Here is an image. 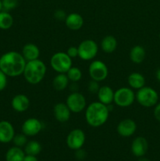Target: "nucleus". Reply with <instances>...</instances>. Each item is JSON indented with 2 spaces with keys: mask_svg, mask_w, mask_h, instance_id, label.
Returning <instances> with one entry per match:
<instances>
[{
  "mask_svg": "<svg viewBox=\"0 0 160 161\" xmlns=\"http://www.w3.org/2000/svg\"><path fill=\"white\" fill-rule=\"evenodd\" d=\"M26 60L17 51H9L0 57V69L8 77H17L23 75Z\"/></svg>",
  "mask_w": 160,
  "mask_h": 161,
  "instance_id": "obj_1",
  "label": "nucleus"
},
{
  "mask_svg": "<svg viewBox=\"0 0 160 161\" xmlns=\"http://www.w3.org/2000/svg\"><path fill=\"white\" fill-rule=\"evenodd\" d=\"M109 113L108 105L100 102H93L86 106L85 118L88 125L92 127H99L108 121Z\"/></svg>",
  "mask_w": 160,
  "mask_h": 161,
  "instance_id": "obj_2",
  "label": "nucleus"
},
{
  "mask_svg": "<svg viewBox=\"0 0 160 161\" xmlns=\"http://www.w3.org/2000/svg\"><path fill=\"white\" fill-rule=\"evenodd\" d=\"M46 65L42 60L27 61L23 75L25 80L31 85L41 83L46 74Z\"/></svg>",
  "mask_w": 160,
  "mask_h": 161,
  "instance_id": "obj_3",
  "label": "nucleus"
},
{
  "mask_svg": "<svg viewBox=\"0 0 160 161\" xmlns=\"http://www.w3.org/2000/svg\"><path fill=\"white\" fill-rule=\"evenodd\" d=\"M136 100L141 106L144 108H152L158 103V94L154 88L144 86L137 90L136 93Z\"/></svg>",
  "mask_w": 160,
  "mask_h": 161,
  "instance_id": "obj_4",
  "label": "nucleus"
},
{
  "mask_svg": "<svg viewBox=\"0 0 160 161\" xmlns=\"http://www.w3.org/2000/svg\"><path fill=\"white\" fill-rule=\"evenodd\" d=\"M50 66L57 73H67L72 67V58L66 52H56L50 58Z\"/></svg>",
  "mask_w": 160,
  "mask_h": 161,
  "instance_id": "obj_5",
  "label": "nucleus"
},
{
  "mask_svg": "<svg viewBox=\"0 0 160 161\" xmlns=\"http://www.w3.org/2000/svg\"><path fill=\"white\" fill-rule=\"evenodd\" d=\"M136 100V93L133 89L122 86L115 91L114 103L121 108H127L133 104Z\"/></svg>",
  "mask_w": 160,
  "mask_h": 161,
  "instance_id": "obj_6",
  "label": "nucleus"
},
{
  "mask_svg": "<svg viewBox=\"0 0 160 161\" xmlns=\"http://www.w3.org/2000/svg\"><path fill=\"white\" fill-rule=\"evenodd\" d=\"M98 45L93 39H85L78 46V58L83 61L94 59L98 53Z\"/></svg>",
  "mask_w": 160,
  "mask_h": 161,
  "instance_id": "obj_7",
  "label": "nucleus"
},
{
  "mask_svg": "<svg viewBox=\"0 0 160 161\" xmlns=\"http://www.w3.org/2000/svg\"><path fill=\"white\" fill-rule=\"evenodd\" d=\"M66 105L73 113H79L86 109V99L82 93L72 92L66 98Z\"/></svg>",
  "mask_w": 160,
  "mask_h": 161,
  "instance_id": "obj_8",
  "label": "nucleus"
},
{
  "mask_svg": "<svg viewBox=\"0 0 160 161\" xmlns=\"http://www.w3.org/2000/svg\"><path fill=\"white\" fill-rule=\"evenodd\" d=\"M89 74L91 80L97 82H102L108 75V69L107 64L100 60H95L89 64Z\"/></svg>",
  "mask_w": 160,
  "mask_h": 161,
  "instance_id": "obj_9",
  "label": "nucleus"
},
{
  "mask_svg": "<svg viewBox=\"0 0 160 161\" xmlns=\"http://www.w3.org/2000/svg\"><path fill=\"white\" fill-rule=\"evenodd\" d=\"M86 142L85 132L80 128H75L71 130L66 138V143L69 149L72 150L79 149L84 146Z\"/></svg>",
  "mask_w": 160,
  "mask_h": 161,
  "instance_id": "obj_10",
  "label": "nucleus"
},
{
  "mask_svg": "<svg viewBox=\"0 0 160 161\" xmlns=\"http://www.w3.org/2000/svg\"><path fill=\"white\" fill-rule=\"evenodd\" d=\"M43 128L42 121L35 117H30L24 121L21 126V131L27 137H33L40 133Z\"/></svg>",
  "mask_w": 160,
  "mask_h": 161,
  "instance_id": "obj_11",
  "label": "nucleus"
},
{
  "mask_svg": "<svg viewBox=\"0 0 160 161\" xmlns=\"http://www.w3.org/2000/svg\"><path fill=\"white\" fill-rule=\"evenodd\" d=\"M136 127L137 126L133 119L130 118H125L119 123L116 130L120 136L123 138H129L134 135L136 130Z\"/></svg>",
  "mask_w": 160,
  "mask_h": 161,
  "instance_id": "obj_12",
  "label": "nucleus"
},
{
  "mask_svg": "<svg viewBox=\"0 0 160 161\" xmlns=\"http://www.w3.org/2000/svg\"><path fill=\"white\" fill-rule=\"evenodd\" d=\"M148 149V142L144 137L138 136L133 139L131 144V151L136 157H144Z\"/></svg>",
  "mask_w": 160,
  "mask_h": 161,
  "instance_id": "obj_13",
  "label": "nucleus"
},
{
  "mask_svg": "<svg viewBox=\"0 0 160 161\" xmlns=\"http://www.w3.org/2000/svg\"><path fill=\"white\" fill-rule=\"evenodd\" d=\"M14 135L15 130L13 124L9 121H0V142H10L13 141Z\"/></svg>",
  "mask_w": 160,
  "mask_h": 161,
  "instance_id": "obj_14",
  "label": "nucleus"
},
{
  "mask_svg": "<svg viewBox=\"0 0 160 161\" xmlns=\"http://www.w3.org/2000/svg\"><path fill=\"white\" fill-rule=\"evenodd\" d=\"M11 106L17 113H24L29 108L30 100L25 94H18L11 100Z\"/></svg>",
  "mask_w": 160,
  "mask_h": 161,
  "instance_id": "obj_15",
  "label": "nucleus"
},
{
  "mask_svg": "<svg viewBox=\"0 0 160 161\" xmlns=\"http://www.w3.org/2000/svg\"><path fill=\"white\" fill-rule=\"evenodd\" d=\"M53 116L54 118L60 123H65L69 120L71 117V113L69 108L66 103L59 102L53 106Z\"/></svg>",
  "mask_w": 160,
  "mask_h": 161,
  "instance_id": "obj_16",
  "label": "nucleus"
},
{
  "mask_svg": "<svg viewBox=\"0 0 160 161\" xmlns=\"http://www.w3.org/2000/svg\"><path fill=\"white\" fill-rule=\"evenodd\" d=\"M64 22L67 28L72 31H78L83 26L84 20L82 15L78 13H71L67 14Z\"/></svg>",
  "mask_w": 160,
  "mask_h": 161,
  "instance_id": "obj_17",
  "label": "nucleus"
},
{
  "mask_svg": "<svg viewBox=\"0 0 160 161\" xmlns=\"http://www.w3.org/2000/svg\"><path fill=\"white\" fill-rule=\"evenodd\" d=\"M114 94L115 91L111 86L108 85L100 86L97 94L98 102H101L104 105H111L114 102Z\"/></svg>",
  "mask_w": 160,
  "mask_h": 161,
  "instance_id": "obj_18",
  "label": "nucleus"
},
{
  "mask_svg": "<svg viewBox=\"0 0 160 161\" xmlns=\"http://www.w3.org/2000/svg\"><path fill=\"white\" fill-rule=\"evenodd\" d=\"M21 54L26 60V61H34V60L39 59L40 55V50L38 46L32 42L26 43L22 48Z\"/></svg>",
  "mask_w": 160,
  "mask_h": 161,
  "instance_id": "obj_19",
  "label": "nucleus"
},
{
  "mask_svg": "<svg viewBox=\"0 0 160 161\" xmlns=\"http://www.w3.org/2000/svg\"><path fill=\"white\" fill-rule=\"evenodd\" d=\"M127 83L132 89L139 90L145 86V78L140 72H132L129 75Z\"/></svg>",
  "mask_w": 160,
  "mask_h": 161,
  "instance_id": "obj_20",
  "label": "nucleus"
},
{
  "mask_svg": "<svg viewBox=\"0 0 160 161\" xmlns=\"http://www.w3.org/2000/svg\"><path fill=\"white\" fill-rule=\"evenodd\" d=\"M118 47V41L115 36L108 35L104 36L100 42V48L104 53H111L116 50Z\"/></svg>",
  "mask_w": 160,
  "mask_h": 161,
  "instance_id": "obj_21",
  "label": "nucleus"
},
{
  "mask_svg": "<svg viewBox=\"0 0 160 161\" xmlns=\"http://www.w3.org/2000/svg\"><path fill=\"white\" fill-rule=\"evenodd\" d=\"M145 49L141 45H136L131 48L130 51V58L134 64H141L145 59Z\"/></svg>",
  "mask_w": 160,
  "mask_h": 161,
  "instance_id": "obj_22",
  "label": "nucleus"
},
{
  "mask_svg": "<svg viewBox=\"0 0 160 161\" xmlns=\"http://www.w3.org/2000/svg\"><path fill=\"white\" fill-rule=\"evenodd\" d=\"M69 80L66 73H58L53 78L52 84L53 87L57 91H62L65 90L69 85Z\"/></svg>",
  "mask_w": 160,
  "mask_h": 161,
  "instance_id": "obj_23",
  "label": "nucleus"
},
{
  "mask_svg": "<svg viewBox=\"0 0 160 161\" xmlns=\"http://www.w3.org/2000/svg\"><path fill=\"white\" fill-rule=\"evenodd\" d=\"M25 153L20 147L13 146L8 149L6 154V161H23Z\"/></svg>",
  "mask_w": 160,
  "mask_h": 161,
  "instance_id": "obj_24",
  "label": "nucleus"
},
{
  "mask_svg": "<svg viewBox=\"0 0 160 161\" xmlns=\"http://www.w3.org/2000/svg\"><path fill=\"white\" fill-rule=\"evenodd\" d=\"M13 25V17L7 11H0V29H9Z\"/></svg>",
  "mask_w": 160,
  "mask_h": 161,
  "instance_id": "obj_25",
  "label": "nucleus"
},
{
  "mask_svg": "<svg viewBox=\"0 0 160 161\" xmlns=\"http://www.w3.org/2000/svg\"><path fill=\"white\" fill-rule=\"evenodd\" d=\"M42 151V146L38 141L31 140L27 142L24 146V153L27 155L37 156Z\"/></svg>",
  "mask_w": 160,
  "mask_h": 161,
  "instance_id": "obj_26",
  "label": "nucleus"
},
{
  "mask_svg": "<svg viewBox=\"0 0 160 161\" xmlns=\"http://www.w3.org/2000/svg\"><path fill=\"white\" fill-rule=\"evenodd\" d=\"M69 81L72 83H78L83 77V72L81 69L75 66H72L66 73Z\"/></svg>",
  "mask_w": 160,
  "mask_h": 161,
  "instance_id": "obj_27",
  "label": "nucleus"
},
{
  "mask_svg": "<svg viewBox=\"0 0 160 161\" xmlns=\"http://www.w3.org/2000/svg\"><path fill=\"white\" fill-rule=\"evenodd\" d=\"M13 142L14 146H17V147H23L25 146V145L28 142V138L23 133L17 134V135H14L13 138Z\"/></svg>",
  "mask_w": 160,
  "mask_h": 161,
  "instance_id": "obj_28",
  "label": "nucleus"
},
{
  "mask_svg": "<svg viewBox=\"0 0 160 161\" xmlns=\"http://www.w3.org/2000/svg\"><path fill=\"white\" fill-rule=\"evenodd\" d=\"M3 10L9 11L14 9L18 5V0H2Z\"/></svg>",
  "mask_w": 160,
  "mask_h": 161,
  "instance_id": "obj_29",
  "label": "nucleus"
},
{
  "mask_svg": "<svg viewBox=\"0 0 160 161\" xmlns=\"http://www.w3.org/2000/svg\"><path fill=\"white\" fill-rule=\"evenodd\" d=\"M100 87V86L99 84V82L96 81V80H91L88 83V91L90 94H97Z\"/></svg>",
  "mask_w": 160,
  "mask_h": 161,
  "instance_id": "obj_30",
  "label": "nucleus"
},
{
  "mask_svg": "<svg viewBox=\"0 0 160 161\" xmlns=\"http://www.w3.org/2000/svg\"><path fill=\"white\" fill-rule=\"evenodd\" d=\"M7 75L0 69V91H3L7 86Z\"/></svg>",
  "mask_w": 160,
  "mask_h": 161,
  "instance_id": "obj_31",
  "label": "nucleus"
},
{
  "mask_svg": "<svg viewBox=\"0 0 160 161\" xmlns=\"http://www.w3.org/2000/svg\"><path fill=\"white\" fill-rule=\"evenodd\" d=\"M67 54L71 58H75L77 57H78V47H70L67 48V51H66Z\"/></svg>",
  "mask_w": 160,
  "mask_h": 161,
  "instance_id": "obj_32",
  "label": "nucleus"
},
{
  "mask_svg": "<svg viewBox=\"0 0 160 161\" xmlns=\"http://www.w3.org/2000/svg\"><path fill=\"white\" fill-rule=\"evenodd\" d=\"M54 18L58 20H65L66 17H67V14L64 10L63 9H56V11L54 12Z\"/></svg>",
  "mask_w": 160,
  "mask_h": 161,
  "instance_id": "obj_33",
  "label": "nucleus"
},
{
  "mask_svg": "<svg viewBox=\"0 0 160 161\" xmlns=\"http://www.w3.org/2000/svg\"><path fill=\"white\" fill-rule=\"evenodd\" d=\"M153 114H154V117L155 118V119L160 122V102L159 103L158 102V103L154 106Z\"/></svg>",
  "mask_w": 160,
  "mask_h": 161,
  "instance_id": "obj_34",
  "label": "nucleus"
},
{
  "mask_svg": "<svg viewBox=\"0 0 160 161\" xmlns=\"http://www.w3.org/2000/svg\"><path fill=\"white\" fill-rule=\"evenodd\" d=\"M75 151H76V152H75V157H76L77 159H78V160H83V159L86 157V152H85L82 148L79 149H77V150Z\"/></svg>",
  "mask_w": 160,
  "mask_h": 161,
  "instance_id": "obj_35",
  "label": "nucleus"
},
{
  "mask_svg": "<svg viewBox=\"0 0 160 161\" xmlns=\"http://www.w3.org/2000/svg\"><path fill=\"white\" fill-rule=\"evenodd\" d=\"M69 90L71 91V92H77L78 91V86L77 83H72L69 85Z\"/></svg>",
  "mask_w": 160,
  "mask_h": 161,
  "instance_id": "obj_36",
  "label": "nucleus"
},
{
  "mask_svg": "<svg viewBox=\"0 0 160 161\" xmlns=\"http://www.w3.org/2000/svg\"><path fill=\"white\" fill-rule=\"evenodd\" d=\"M23 161H38V159L36 157V156L27 155L26 154Z\"/></svg>",
  "mask_w": 160,
  "mask_h": 161,
  "instance_id": "obj_37",
  "label": "nucleus"
},
{
  "mask_svg": "<svg viewBox=\"0 0 160 161\" xmlns=\"http://www.w3.org/2000/svg\"><path fill=\"white\" fill-rule=\"evenodd\" d=\"M155 76H156L157 80H158V81L160 83V68L158 69V70H157L156 74H155Z\"/></svg>",
  "mask_w": 160,
  "mask_h": 161,
  "instance_id": "obj_38",
  "label": "nucleus"
},
{
  "mask_svg": "<svg viewBox=\"0 0 160 161\" xmlns=\"http://www.w3.org/2000/svg\"><path fill=\"white\" fill-rule=\"evenodd\" d=\"M138 161H150V160H149L147 158H146V157H140V159L138 160Z\"/></svg>",
  "mask_w": 160,
  "mask_h": 161,
  "instance_id": "obj_39",
  "label": "nucleus"
},
{
  "mask_svg": "<svg viewBox=\"0 0 160 161\" xmlns=\"http://www.w3.org/2000/svg\"><path fill=\"white\" fill-rule=\"evenodd\" d=\"M3 10V5H2V0H0V11Z\"/></svg>",
  "mask_w": 160,
  "mask_h": 161,
  "instance_id": "obj_40",
  "label": "nucleus"
},
{
  "mask_svg": "<svg viewBox=\"0 0 160 161\" xmlns=\"http://www.w3.org/2000/svg\"><path fill=\"white\" fill-rule=\"evenodd\" d=\"M159 39H160V32H159Z\"/></svg>",
  "mask_w": 160,
  "mask_h": 161,
  "instance_id": "obj_41",
  "label": "nucleus"
}]
</instances>
